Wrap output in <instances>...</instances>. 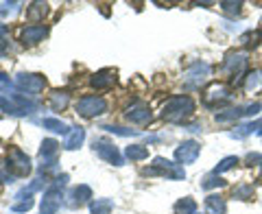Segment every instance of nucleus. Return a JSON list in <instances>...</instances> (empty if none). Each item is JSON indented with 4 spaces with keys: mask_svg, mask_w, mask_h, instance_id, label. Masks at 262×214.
Segmentation results:
<instances>
[{
    "mask_svg": "<svg viewBox=\"0 0 262 214\" xmlns=\"http://www.w3.org/2000/svg\"><path fill=\"white\" fill-rule=\"evenodd\" d=\"M260 39H262V33L256 29V31H249V33H245V35L241 37V42L247 46V48H256L260 44Z\"/></svg>",
    "mask_w": 262,
    "mask_h": 214,
    "instance_id": "nucleus-28",
    "label": "nucleus"
},
{
    "mask_svg": "<svg viewBox=\"0 0 262 214\" xmlns=\"http://www.w3.org/2000/svg\"><path fill=\"white\" fill-rule=\"evenodd\" d=\"M94 151L98 153V158H101V160L114 164V166H122V164H125L120 151H118L114 144H110V142H103V140H94Z\"/></svg>",
    "mask_w": 262,
    "mask_h": 214,
    "instance_id": "nucleus-13",
    "label": "nucleus"
},
{
    "mask_svg": "<svg viewBox=\"0 0 262 214\" xmlns=\"http://www.w3.org/2000/svg\"><path fill=\"white\" fill-rule=\"evenodd\" d=\"M77 112L79 116L83 118H94V116H101V114L107 112V101H105L103 96H81L79 103H77Z\"/></svg>",
    "mask_w": 262,
    "mask_h": 214,
    "instance_id": "nucleus-5",
    "label": "nucleus"
},
{
    "mask_svg": "<svg viewBox=\"0 0 262 214\" xmlns=\"http://www.w3.org/2000/svg\"><path fill=\"white\" fill-rule=\"evenodd\" d=\"M9 48V39H7V24H0V57Z\"/></svg>",
    "mask_w": 262,
    "mask_h": 214,
    "instance_id": "nucleus-33",
    "label": "nucleus"
},
{
    "mask_svg": "<svg viewBox=\"0 0 262 214\" xmlns=\"http://www.w3.org/2000/svg\"><path fill=\"white\" fill-rule=\"evenodd\" d=\"M112 205L114 203L110 199H96V201L90 203V212H92V214H110Z\"/></svg>",
    "mask_w": 262,
    "mask_h": 214,
    "instance_id": "nucleus-25",
    "label": "nucleus"
},
{
    "mask_svg": "<svg viewBox=\"0 0 262 214\" xmlns=\"http://www.w3.org/2000/svg\"><path fill=\"white\" fill-rule=\"evenodd\" d=\"M125 116L129 122H134V125H149L153 120V114H151V107L146 105L144 101H136L127 107Z\"/></svg>",
    "mask_w": 262,
    "mask_h": 214,
    "instance_id": "nucleus-9",
    "label": "nucleus"
},
{
    "mask_svg": "<svg viewBox=\"0 0 262 214\" xmlns=\"http://www.w3.org/2000/svg\"><path fill=\"white\" fill-rule=\"evenodd\" d=\"M105 131H110V134H116V136H122V138H127V136H138V131L136 129H127V127H118V125H103Z\"/></svg>",
    "mask_w": 262,
    "mask_h": 214,
    "instance_id": "nucleus-32",
    "label": "nucleus"
},
{
    "mask_svg": "<svg viewBox=\"0 0 262 214\" xmlns=\"http://www.w3.org/2000/svg\"><path fill=\"white\" fill-rule=\"evenodd\" d=\"M48 11V5L46 3H33L31 7H27V18L33 22H39L46 15Z\"/></svg>",
    "mask_w": 262,
    "mask_h": 214,
    "instance_id": "nucleus-20",
    "label": "nucleus"
},
{
    "mask_svg": "<svg viewBox=\"0 0 262 214\" xmlns=\"http://www.w3.org/2000/svg\"><path fill=\"white\" fill-rule=\"evenodd\" d=\"M227 205H225V199L219 195H210L206 197V212L208 214H225Z\"/></svg>",
    "mask_w": 262,
    "mask_h": 214,
    "instance_id": "nucleus-19",
    "label": "nucleus"
},
{
    "mask_svg": "<svg viewBox=\"0 0 262 214\" xmlns=\"http://www.w3.org/2000/svg\"><path fill=\"white\" fill-rule=\"evenodd\" d=\"M260 182H262V173H260Z\"/></svg>",
    "mask_w": 262,
    "mask_h": 214,
    "instance_id": "nucleus-40",
    "label": "nucleus"
},
{
    "mask_svg": "<svg viewBox=\"0 0 262 214\" xmlns=\"http://www.w3.org/2000/svg\"><path fill=\"white\" fill-rule=\"evenodd\" d=\"M125 155H127L129 160L138 162V160L149 158V149H146V146H142V144H131V146H127V149H125Z\"/></svg>",
    "mask_w": 262,
    "mask_h": 214,
    "instance_id": "nucleus-23",
    "label": "nucleus"
},
{
    "mask_svg": "<svg viewBox=\"0 0 262 214\" xmlns=\"http://www.w3.org/2000/svg\"><path fill=\"white\" fill-rule=\"evenodd\" d=\"M68 103H70V94L61 92V90H55V92L51 94V98H48V105H51V110H55V112L66 110Z\"/></svg>",
    "mask_w": 262,
    "mask_h": 214,
    "instance_id": "nucleus-18",
    "label": "nucleus"
},
{
    "mask_svg": "<svg viewBox=\"0 0 262 214\" xmlns=\"http://www.w3.org/2000/svg\"><path fill=\"white\" fill-rule=\"evenodd\" d=\"M262 112V103H251V105H245V116H256V114Z\"/></svg>",
    "mask_w": 262,
    "mask_h": 214,
    "instance_id": "nucleus-36",
    "label": "nucleus"
},
{
    "mask_svg": "<svg viewBox=\"0 0 262 214\" xmlns=\"http://www.w3.org/2000/svg\"><path fill=\"white\" fill-rule=\"evenodd\" d=\"M208 75H210V66H208L206 61H194V63L190 66V70L186 72V77H184L186 88H188V90L199 88L203 81H206Z\"/></svg>",
    "mask_w": 262,
    "mask_h": 214,
    "instance_id": "nucleus-10",
    "label": "nucleus"
},
{
    "mask_svg": "<svg viewBox=\"0 0 262 214\" xmlns=\"http://www.w3.org/2000/svg\"><path fill=\"white\" fill-rule=\"evenodd\" d=\"M234 197H236V199H241V201H249L253 197V186L243 184L238 188H234Z\"/></svg>",
    "mask_w": 262,
    "mask_h": 214,
    "instance_id": "nucleus-31",
    "label": "nucleus"
},
{
    "mask_svg": "<svg viewBox=\"0 0 262 214\" xmlns=\"http://www.w3.org/2000/svg\"><path fill=\"white\" fill-rule=\"evenodd\" d=\"M37 103L27 98L22 92H15V94H5L0 92V110L11 114V116H27V114L35 112L37 110Z\"/></svg>",
    "mask_w": 262,
    "mask_h": 214,
    "instance_id": "nucleus-2",
    "label": "nucleus"
},
{
    "mask_svg": "<svg viewBox=\"0 0 262 214\" xmlns=\"http://www.w3.org/2000/svg\"><path fill=\"white\" fill-rule=\"evenodd\" d=\"M256 129H258V122H249V125H241V127H236V129L232 131V138H238V140H243V138H247V136H251V134H256Z\"/></svg>",
    "mask_w": 262,
    "mask_h": 214,
    "instance_id": "nucleus-27",
    "label": "nucleus"
},
{
    "mask_svg": "<svg viewBox=\"0 0 262 214\" xmlns=\"http://www.w3.org/2000/svg\"><path fill=\"white\" fill-rule=\"evenodd\" d=\"M196 212V201L192 197H184L175 203V214H194Z\"/></svg>",
    "mask_w": 262,
    "mask_h": 214,
    "instance_id": "nucleus-22",
    "label": "nucleus"
},
{
    "mask_svg": "<svg viewBox=\"0 0 262 214\" xmlns=\"http://www.w3.org/2000/svg\"><path fill=\"white\" fill-rule=\"evenodd\" d=\"M245 162H247V166H253V164L262 162V155H260V153H249L247 158H245Z\"/></svg>",
    "mask_w": 262,
    "mask_h": 214,
    "instance_id": "nucleus-37",
    "label": "nucleus"
},
{
    "mask_svg": "<svg viewBox=\"0 0 262 214\" xmlns=\"http://www.w3.org/2000/svg\"><path fill=\"white\" fill-rule=\"evenodd\" d=\"M15 88L27 96H35L46 88V79L42 75H29V72H22V75L15 77Z\"/></svg>",
    "mask_w": 262,
    "mask_h": 214,
    "instance_id": "nucleus-7",
    "label": "nucleus"
},
{
    "mask_svg": "<svg viewBox=\"0 0 262 214\" xmlns=\"http://www.w3.org/2000/svg\"><path fill=\"white\" fill-rule=\"evenodd\" d=\"M83 140H85V129L83 127H72L68 138L63 140V149L66 151H75V149H79V146L83 144Z\"/></svg>",
    "mask_w": 262,
    "mask_h": 214,
    "instance_id": "nucleus-17",
    "label": "nucleus"
},
{
    "mask_svg": "<svg viewBox=\"0 0 262 214\" xmlns=\"http://www.w3.org/2000/svg\"><path fill=\"white\" fill-rule=\"evenodd\" d=\"M90 83H92L96 90H110L114 83H116V70H112V68L98 70L96 75L90 79Z\"/></svg>",
    "mask_w": 262,
    "mask_h": 214,
    "instance_id": "nucleus-15",
    "label": "nucleus"
},
{
    "mask_svg": "<svg viewBox=\"0 0 262 214\" xmlns=\"http://www.w3.org/2000/svg\"><path fill=\"white\" fill-rule=\"evenodd\" d=\"M46 35H48V27H44V24H29V27H24L20 31V42L24 46H35Z\"/></svg>",
    "mask_w": 262,
    "mask_h": 214,
    "instance_id": "nucleus-14",
    "label": "nucleus"
},
{
    "mask_svg": "<svg viewBox=\"0 0 262 214\" xmlns=\"http://www.w3.org/2000/svg\"><path fill=\"white\" fill-rule=\"evenodd\" d=\"M5 168L9 170L13 177H27V175H31V160H29V155L24 153V151L11 146L9 153H7Z\"/></svg>",
    "mask_w": 262,
    "mask_h": 214,
    "instance_id": "nucleus-4",
    "label": "nucleus"
},
{
    "mask_svg": "<svg viewBox=\"0 0 262 214\" xmlns=\"http://www.w3.org/2000/svg\"><path fill=\"white\" fill-rule=\"evenodd\" d=\"M241 7H243V3H221V9L227 13H238Z\"/></svg>",
    "mask_w": 262,
    "mask_h": 214,
    "instance_id": "nucleus-35",
    "label": "nucleus"
},
{
    "mask_svg": "<svg viewBox=\"0 0 262 214\" xmlns=\"http://www.w3.org/2000/svg\"><path fill=\"white\" fill-rule=\"evenodd\" d=\"M221 186H225V179L221 177V175H216V173H212V175H208L201 182V188H206V190H212V188H221Z\"/></svg>",
    "mask_w": 262,
    "mask_h": 214,
    "instance_id": "nucleus-29",
    "label": "nucleus"
},
{
    "mask_svg": "<svg viewBox=\"0 0 262 214\" xmlns=\"http://www.w3.org/2000/svg\"><path fill=\"white\" fill-rule=\"evenodd\" d=\"M194 112V101L186 94H177L170 96L162 107V120L166 122H175V125H182L188 118L192 116Z\"/></svg>",
    "mask_w": 262,
    "mask_h": 214,
    "instance_id": "nucleus-1",
    "label": "nucleus"
},
{
    "mask_svg": "<svg viewBox=\"0 0 262 214\" xmlns=\"http://www.w3.org/2000/svg\"><path fill=\"white\" fill-rule=\"evenodd\" d=\"M236 164H238V158H236V155H229V158H223V160L216 164L214 173H216V175H221V173H225V170H229V168H234Z\"/></svg>",
    "mask_w": 262,
    "mask_h": 214,
    "instance_id": "nucleus-30",
    "label": "nucleus"
},
{
    "mask_svg": "<svg viewBox=\"0 0 262 214\" xmlns=\"http://www.w3.org/2000/svg\"><path fill=\"white\" fill-rule=\"evenodd\" d=\"M0 83H7V75H5V72H0Z\"/></svg>",
    "mask_w": 262,
    "mask_h": 214,
    "instance_id": "nucleus-39",
    "label": "nucleus"
},
{
    "mask_svg": "<svg viewBox=\"0 0 262 214\" xmlns=\"http://www.w3.org/2000/svg\"><path fill=\"white\" fill-rule=\"evenodd\" d=\"M15 11H20V3H5V5H0V13H3V15H13Z\"/></svg>",
    "mask_w": 262,
    "mask_h": 214,
    "instance_id": "nucleus-34",
    "label": "nucleus"
},
{
    "mask_svg": "<svg viewBox=\"0 0 262 214\" xmlns=\"http://www.w3.org/2000/svg\"><path fill=\"white\" fill-rule=\"evenodd\" d=\"M201 153V144L196 140H186L175 149V160L179 164H192Z\"/></svg>",
    "mask_w": 262,
    "mask_h": 214,
    "instance_id": "nucleus-12",
    "label": "nucleus"
},
{
    "mask_svg": "<svg viewBox=\"0 0 262 214\" xmlns=\"http://www.w3.org/2000/svg\"><path fill=\"white\" fill-rule=\"evenodd\" d=\"M42 125H44V129H51L53 134H70V127L59 118H44Z\"/></svg>",
    "mask_w": 262,
    "mask_h": 214,
    "instance_id": "nucleus-21",
    "label": "nucleus"
},
{
    "mask_svg": "<svg viewBox=\"0 0 262 214\" xmlns=\"http://www.w3.org/2000/svg\"><path fill=\"white\" fill-rule=\"evenodd\" d=\"M142 173L144 175H162V177H168V179H184L186 177V170L179 166V164L170 162L166 158H155L151 166L144 168Z\"/></svg>",
    "mask_w": 262,
    "mask_h": 214,
    "instance_id": "nucleus-3",
    "label": "nucleus"
},
{
    "mask_svg": "<svg viewBox=\"0 0 262 214\" xmlns=\"http://www.w3.org/2000/svg\"><path fill=\"white\" fill-rule=\"evenodd\" d=\"M262 85V72L260 70H253L245 79V92H256V90Z\"/></svg>",
    "mask_w": 262,
    "mask_h": 214,
    "instance_id": "nucleus-24",
    "label": "nucleus"
},
{
    "mask_svg": "<svg viewBox=\"0 0 262 214\" xmlns=\"http://www.w3.org/2000/svg\"><path fill=\"white\" fill-rule=\"evenodd\" d=\"M61 188L63 186H55V184L48 186V190L44 192L39 214H57V210L61 208Z\"/></svg>",
    "mask_w": 262,
    "mask_h": 214,
    "instance_id": "nucleus-11",
    "label": "nucleus"
},
{
    "mask_svg": "<svg viewBox=\"0 0 262 214\" xmlns=\"http://www.w3.org/2000/svg\"><path fill=\"white\" fill-rule=\"evenodd\" d=\"M256 134L262 136V120H258V129H256Z\"/></svg>",
    "mask_w": 262,
    "mask_h": 214,
    "instance_id": "nucleus-38",
    "label": "nucleus"
},
{
    "mask_svg": "<svg viewBox=\"0 0 262 214\" xmlns=\"http://www.w3.org/2000/svg\"><path fill=\"white\" fill-rule=\"evenodd\" d=\"M241 116H245V107H232V110L219 114L216 122H229V120H236V118H241Z\"/></svg>",
    "mask_w": 262,
    "mask_h": 214,
    "instance_id": "nucleus-26",
    "label": "nucleus"
},
{
    "mask_svg": "<svg viewBox=\"0 0 262 214\" xmlns=\"http://www.w3.org/2000/svg\"><path fill=\"white\" fill-rule=\"evenodd\" d=\"M234 98L232 90L223 83H212L206 92H203V105L206 107H221Z\"/></svg>",
    "mask_w": 262,
    "mask_h": 214,
    "instance_id": "nucleus-6",
    "label": "nucleus"
},
{
    "mask_svg": "<svg viewBox=\"0 0 262 214\" xmlns=\"http://www.w3.org/2000/svg\"><path fill=\"white\" fill-rule=\"evenodd\" d=\"M223 70L232 79H243L245 70H247V53H229L223 61Z\"/></svg>",
    "mask_w": 262,
    "mask_h": 214,
    "instance_id": "nucleus-8",
    "label": "nucleus"
},
{
    "mask_svg": "<svg viewBox=\"0 0 262 214\" xmlns=\"http://www.w3.org/2000/svg\"><path fill=\"white\" fill-rule=\"evenodd\" d=\"M88 199H92V188L85 186V184H79V186H75V188H72V190L68 192V205H70V208L83 205Z\"/></svg>",
    "mask_w": 262,
    "mask_h": 214,
    "instance_id": "nucleus-16",
    "label": "nucleus"
}]
</instances>
